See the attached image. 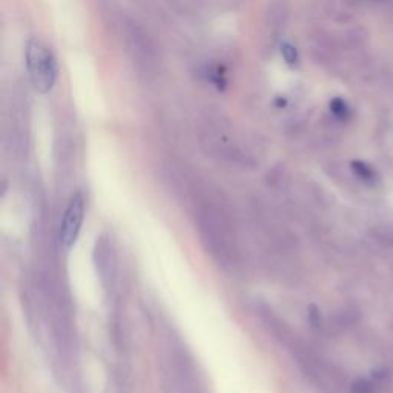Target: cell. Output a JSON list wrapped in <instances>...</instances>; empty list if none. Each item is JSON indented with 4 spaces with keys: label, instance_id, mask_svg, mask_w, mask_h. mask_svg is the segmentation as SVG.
I'll return each mask as SVG.
<instances>
[{
    "label": "cell",
    "instance_id": "obj_8",
    "mask_svg": "<svg viewBox=\"0 0 393 393\" xmlns=\"http://www.w3.org/2000/svg\"><path fill=\"white\" fill-rule=\"evenodd\" d=\"M330 111L338 120H343V122L349 120L350 108H349V104L343 100V98H339V97L333 98V100L330 102Z\"/></svg>",
    "mask_w": 393,
    "mask_h": 393
},
{
    "label": "cell",
    "instance_id": "obj_2",
    "mask_svg": "<svg viewBox=\"0 0 393 393\" xmlns=\"http://www.w3.org/2000/svg\"><path fill=\"white\" fill-rule=\"evenodd\" d=\"M220 215V212L211 207L200 211V234L207 251H211L220 263L223 261L225 265H231L237 255V249H235V240L231 237L226 220H223Z\"/></svg>",
    "mask_w": 393,
    "mask_h": 393
},
{
    "label": "cell",
    "instance_id": "obj_4",
    "mask_svg": "<svg viewBox=\"0 0 393 393\" xmlns=\"http://www.w3.org/2000/svg\"><path fill=\"white\" fill-rule=\"evenodd\" d=\"M85 220V196L80 192H76L68 201L63 217L58 229V240L65 249L74 246L82 231Z\"/></svg>",
    "mask_w": 393,
    "mask_h": 393
},
{
    "label": "cell",
    "instance_id": "obj_7",
    "mask_svg": "<svg viewBox=\"0 0 393 393\" xmlns=\"http://www.w3.org/2000/svg\"><path fill=\"white\" fill-rule=\"evenodd\" d=\"M267 16H269L271 28H280V26H283V23L286 22L287 10L284 8L283 3H273L269 12H267Z\"/></svg>",
    "mask_w": 393,
    "mask_h": 393
},
{
    "label": "cell",
    "instance_id": "obj_1",
    "mask_svg": "<svg viewBox=\"0 0 393 393\" xmlns=\"http://www.w3.org/2000/svg\"><path fill=\"white\" fill-rule=\"evenodd\" d=\"M120 28L134 68L139 71L140 76L146 78L157 76L160 68V54L153 37L139 22L131 17L122 19Z\"/></svg>",
    "mask_w": 393,
    "mask_h": 393
},
{
    "label": "cell",
    "instance_id": "obj_3",
    "mask_svg": "<svg viewBox=\"0 0 393 393\" xmlns=\"http://www.w3.org/2000/svg\"><path fill=\"white\" fill-rule=\"evenodd\" d=\"M26 69L32 87L42 94L49 93L57 80V63L49 48L38 38H31L26 45Z\"/></svg>",
    "mask_w": 393,
    "mask_h": 393
},
{
    "label": "cell",
    "instance_id": "obj_10",
    "mask_svg": "<svg viewBox=\"0 0 393 393\" xmlns=\"http://www.w3.org/2000/svg\"><path fill=\"white\" fill-rule=\"evenodd\" d=\"M375 2H381V3H388V2H392V0H375Z\"/></svg>",
    "mask_w": 393,
    "mask_h": 393
},
{
    "label": "cell",
    "instance_id": "obj_5",
    "mask_svg": "<svg viewBox=\"0 0 393 393\" xmlns=\"http://www.w3.org/2000/svg\"><path fill=\"white\" fill-rule=\"evenodd\" d=\"M94 258H96V267H97L98 277H100L104 289L108 291L109 287L114 286L115 273H117V260H115V252L113 249V245H111L108 240H103V238L98 240L96 245Z\"/></svg>",
    "mask_w": 393,
    "mask_h": 393
},
{
    "label": "cell",
    "instance_id": "obj_6",
    "mask_svg": "<svg viewBox=\"0 0 393 393\" xmlns=\"http://www.w3.org/2000/svg\"><path fill=\"white\" fill-rule=\"evenodd\" d=\"M352 169H353V172L358 175V179H361L366 183H375L378 179V174L375 169H373L369 163H366V161H359V160L353 161Z\"/></svg>",
    "mask_w": 393,
    "mask_h": 393
},
{
    "label": "cell",
    "instance_id": "obj_9",
    "mask_svg": "<svg viewBox=\"0 0 393 393\" xmlns=\"http://www.w3.org/2000/svg\"><path fill=\"white\" fill-rule=\"evenodd\" d=\"M281 54H283L284 60L289 65H295L298 62V52L291 43H283V47H281Z\"/></svg>",
    "mask_w": 393,
    "mask_h": 393
}]
</instances>
